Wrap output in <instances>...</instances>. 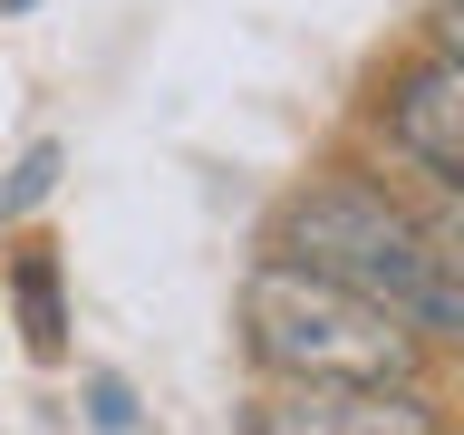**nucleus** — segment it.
I'll return each mask as SVG.
<instances>
[{
	"instance_id": "nucleus-1",
	"label": "nucleus",
	"mask_w": 464,
	"mask_h": 435,
	"mask_svg": "<svg viewBox=\"0 0 464 435\" xmlns=\"http://www.w3.org/2000/svg\"><path fill=\"white\" fill-rule=\"evenodd\" d=\"M281 261L358 290V300H377V310H397L416 339H464L455 252H445L387 184H368V174H329V184H310V194H290Z\"/></svg>"
},
{
	"instance_id": "nucleus-2",
	"label": "nucleus",
	"mask_w": 464,
	"mask_h": 435,
	"mask_svg": "<svg viewBox=\"0 0 464 435\" xmlns=\"http://www.w3.org/2000/svg\"><path fill=\"white\" fill-rule=\"evenodd\" d=\"M242 348L281 387H416L426 339L397 310L319 281L300 261H261L242 281Z\"/></svg>"
},
{
	"instance_id": "nucleus-3",
	"label": "nucleus",
	"mask_w": 464,
	"mask_h": 435,
	"mask_svg": "<svg viewBox=\"0 0 464 435\" xmlns=\"http://www.w3.org/2000/svg\"><path fill=\"white\" fill-rule=\"evenodd\" d=\"M242 435H445L426 387H271Z\"/></svg>"
},
{
	"instance_id": "nucleus-4",
	"label": "nucleus",
	"mask_w": 464,
	"mask_h": 435,
	"mask_svg": "<svg viewBox=\"0 0 464 435\" xmlns=\"http://www.w3.org/2000/svg\"><path fill=\"white\" fill-rule=\"evenodd\" d=\"M377 116H387V136H397L416 165L464 184V58L455 49H416L397 78H387Z\"/></svg>"
},
{
	"instance_id": "nucleus-5",
	"label": "nucleus",
	"mask_w": 464,
	"mask_h": 435,
	"mask_svg": "<svg viewBox=\"0 0 464 435\" xmlns=\"http://www.w3.org/2000/svg\"><path fill=\"white\" fill-rule=\"evenodd\" d=\"M10 300H20V329L39 358H68V310H58V261L49 252H20L10 261Z\"/></svg>"
},
{
	"instance_id": "nucleus-6",
	"label": "nucleus",
	"mask_w": 464,
	"mask_h": 435,
	"mask_svg": "<svg viewBox=\"0 0 464 435\" xmlns=\"http://www.w3.org/2000/svg\"><path fill=\"white\" fill-rule=\"evenodd\" d=\"M58 165H68L58 145H29L20 165H10V184H0V213H10V223H20V213H39V203L58 194Z\"/></svg>"
},
{
	"instance_id": "nucleus-7",
	"label": "nucleus",
	"mask_w": 464,
	"mask_h": 435,
	"mask_svg": "<svg viewBox=\"0 0 464 435\" xmlns=\"http://www.w3.org/2000/svg\"><path fill=\"white\" fill-rule=\"evenodd\" d=\"M87 397H97V426H107V435H126V416H136V406H126V387H116V377H97Z\"/></svg>"
},
{
	"instance_id": "nucleus-8",
	"label": "nucleus",
	"mask_w": 464,
	"mask_h": 435,
	"mask_svg": "<svg viewBox=\"0 0 464 435\" xmlns=\"http://www.w3.org/2000/svg\"><path fill=\"white\" fill-rule=\"evenodd\" d=\"M435 49H455V58H464V0L445 10V20H435Z\"/></svg>"
}]
</instances>
